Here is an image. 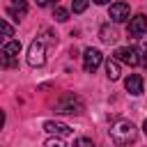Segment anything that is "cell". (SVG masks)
<instances>
[{
  "label": "cell",
  "instance_id": "obj_1",
  "mask_svg": "<svg viewBox=\"0 0 147 147\" xmlns=\"http://www.w3.org/2000/svg\"><path fill=\"white\" fill-rule=\"evenodd\" d=\"M110 138L117 145H126V142L136 140V126L131 122H119V124H115L110 129Z\"/></svg>",
  "mask_w": 147,
  "mask_h": 147
},
{
  "label": "cell",
  "instance_id": "obj_2",
  "mask_svg": "<svg viewBox=\"0 0 147 147\" xmlns=\"http://www.w3.org/2000/svg\"><path fill=\"white\" fill-rule=\"evenodd\" d=\"M83 110V103L78 96L74 94H64L57 103H55V113H67V115H78Z\"/></svg>",
  "mask_w": 147,
  "mask_h": 147
},
{
  "label": "cell",
  "instance_id": "obj_3",
  "mask_svg": "<svg viewBox=\"0 0 147 147\" xmlns=\"http://www.w3.org/2000/svg\"><path fill=\"white\" fill-rule=\"evenodd\" d=\"M46 62V51H44V44L39 39H34L28 48V64L30 67H41Z\"/></svg>",
  "mask_w": 147,
  "mask_h": 147
},
{
  "label": "cell",
  "instance_id": "obj_4",
  "mask_svg": "<svg viewBox=\"0 0 147 147\" xmlns=\"http://www.w3.org/2000/svg\"><path fill=\"white\" fill-rule=\"evenodd\" d=\"M115 57H117L119 62L129 64V67H138V64H142V55H140L136 48H129V46L117 48V51H115Z\"/></svg>",
  "mask_w": 147,
  "mask_h": 147
},
{
  "label": "cell",
  "instance_id": "obj_5",
  "mask_svg": "<svg viewBox=\"0 0 147 147\" xmlns=\"http://www.w3.org/2000/svg\"><path fill=\"white\" fill-rule=\"evenodd\" d=\"M101 60H103V55H101L99 48H85V53H83V67H85L87 74L96 71V67L101 64Z\"/></svg>",
  "mask_w": 147,
  "mask_h": 147
},
{
  "label": "cell",
  "instance_id": "obj_6",
  "mask_svg": "<svg viewBox=\"0 0 147 147\" xmlns=\"http://www.w3.org/2000/svg\"><path fill=\"white\" fill-rule=\"evenodd\" d=\"M129 14H131V9H129L126 2H113L110 9H108V16H110L115 23H124V21H129Z\"/></svg>",
  "mask_w": 147,
  "mask_h": 147
},
{
  "label": "cell",
  "instance_id": "obj_7",
  "mask_svg": "<svg viewBox=\"0 0 147 147\" xmlns=\"http://www.w3.org/2000/svg\"><path fill=\"white\" fill-rule=\"evenodd\" d=\"M147 30V16L145 14H136L133 18H129V34L131 37H140Z\"/></svg>",
  "mask_w": 147,
  "mask_h": 147
},
{
  "label": "cell",
  "instance_id": "obj_8",
  "mask_svg": "<svg viewBox=\"0 0 147 147\" xmlns=\"http://www.w3.org/2000/svg\"><path fill=\"white\" fill-rule=\"evenodd\" d=\"M21 53V41H7L2 46V57H5V67H14V57Z\"/></svg>",
  "mask_w": 147,
  "mask_h": 147
},
{
  "label": "cell",
  "instance_id": "obj_9",
  "mask_svg": "<svg viewBox=\"0 0 147 147\" xmlns=\"http://www.w3.org/2000/svg\"><path fill=\"white\" fill-rule=\"evenodd\" d=\"M7 14L14 18V21H21L25 14H28V2L25 0H11L7 5Z\"/></svg>",
  "mask_w": 147,
  "mask_h": 147
},
{
  "label": "cell",
  "instance_id": "obj_10",
  "mask_svg": "<svg viewBox=\"0 0 147 147\" xmlns=\"http://www.w3.org/2000/svg\"><path fill=\"white\" fill-rule=\"evenodd\" d=\"M124 87H126V92H129V94H133V96L142 94V76H138V74H131V76L126 78Z\"/></svg>",
  "mask_w": 147,
  "mask_h": 147
},
{
  "label": "cell",
  "instance_id": "obj_11",
  "mask_svg": "<svg viewBox=\"0 0 147 147\" xmlns=\"http://www.w3.org/2000/svg\"><path fill=\"white\" fill-rule=\"evenodd\" d=\"M44 129L48 131V133H55V136H71V129L67 126V124H62V122H53V119H48L46 124H44Z\"/></svg>",
  "mask_w": 147,
  "mask_h": 147
},
{
  "label": "cell",
  "instance_id": "obj_12",
  "mask_svg": "<svg viewBox=\"0 0 147 147\" xmlns=\"http://www.w3.org/2000/svg\"><path fill=\"white\" fill-rule=\"evenodd\" d=\"M99 37H101V41L113 44V41H117V30H115V28H110V25H103V28L99 30Z\"/></svg>",
  "mask_w": 147,
  "mask_h": 147
},
{
  "label": "cell",
  "instance_id": "obj_13",
  "mask_svg": "<svg viewBox=\"0 0 147 147\" xmlns=\"http://www.w3.org/2000/svg\"><path fill=\"white\" fill-rule=\"evenodd\" d=\"M106 76H108L110 80H117V78H119V60H117V57L106 62Z\"/></svg>",
  "mask_w": 147,
  "mask_h": 147
},
{
  "label": "cell",
  "instance_id": "obj_14",
  "mask_svg": "<svg viewBox=\"0 0 147 147\" xmlns=\"http://www.w3.org/2000/svg\"><path fill=\"white\" fill-rule=\"evenodd\" d=\"M53 18H55V21H60V23H64V21L69 18V11H67L64 7H55V11H53Z\"/></svg>",
  "mask_w": 147,
  "mask_h": 147
},
{
  "label": "cell",
  "instance_id": "obj_15",
  "mask_svg": "<svg viewBox=\"0 0 147 147\" xmlns=\"http://www.w3.org/2000/svg\"><path fill=\"white\" fill-rule=\"evenodd\" d=\"M87 2H90V0H74V2H71L74 14H83V11L87 9Z\"/></svg>",
  "mask_w": 147,
  "mask_h": 147
},
{
  "label": "cell",
  "instance_id": "obj_16",
  "mask_svg": "<svg viewBox=\"0 0 147 147\" xmlns=\"http://www.w3.org/2000/svg\"><path fill=\"white\" fill-rule=\"evenodd\" d=\"M64 138V136H62ZM62 138H51V140H46V147H64V140Z\"/></svg>",
  "mask_w": 147,
  "mask_h": 147
},
{
  "label": "cell",
  "instance_id": "obj_17",
  "mask_svg": "<svg viewBox=\"0 0 147 147\" xmlns=\"http://www.w3.org/2000/svg\"><path fill=\"white\" fill-rule=\"evenodd\" d=\"M2 32H5V37H11V34H14V28H11L7 21H2Z\"/></svg>",
  "mask_w": 147,
  "mask_h": 147
},
{
  "label": "cell",
  "instance_id": "obj_18",
  "mask_svg": "<svg viewBox=\"0 0 147 147\" xmlns=\"http://www.w3.org/2000/svg\"><path fill=\"white\" fill-rule=\"evenodd\" d=\"M51 2H55V0H37L39 7H46V5H51Z\"/></svg>",
  "mask_w": 147,
  "mask_h": 147
},
{
  "label": "cell",
  "instance_id": "obj_19",
  "mask_svg": "<svg viewBox=\"0 0 147 147\" xmlns=\"http://www.w3.org/2000/svg\"><path fill=\"white\" fill-rule=\"evenodd\" d=\"M76 145H92V140H85V138H80V140H76Z\"/></svg>",
  "mask_w": 147,
  "mask_h": 147
},
{
  "label": "cell",
  "instance_id": "obj_20",
  "mask_svg": "<svg viewBox=\"0 0 147 147\" xmlns=\"http://www.w3.org/2000/svg\"><path fill=\"white\" fill-rule=\"evenodd\" d=\"M142 131H145V136H147V119H145V124H142Z\"/></svg>",
  "mask_w": 147,
  "mask_h": 147
},
{
  "label": "cell",
  "instance_id": "obj_21",
  "mask_svg": "<svg viewBox=\"0 0 147 147\" xmlns=\"http://www.w3.org/2000/svg\"><path fill=\"white\" fill-rule=\"evenodd\" d=\"M94 2H96V5H106L108 0H94Z\"/></svg>",
  "mask_w": 147,
  "mask_h": 147
}]
</instances>
